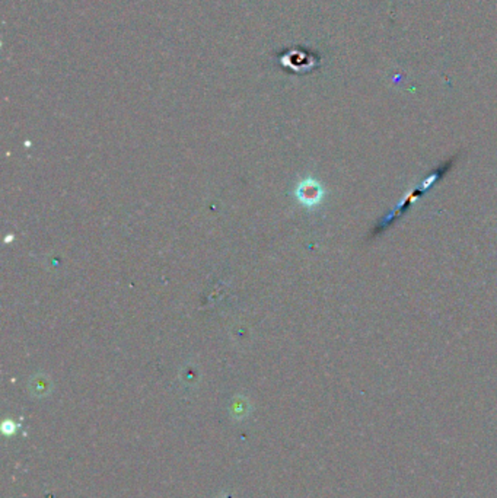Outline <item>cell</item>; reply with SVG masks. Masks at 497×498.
<instances>
[{
    "instance_id": "7a4b0ae2",
    "label": "cell",
    "mask_w": 497,
    "mask_h": 498,
    "mask_svg": "<svg viewBox=\"0 0 497 498\" xmlns=\"http://www.w3.org/2000/svg\"><path fill=\"white\" fill-rule=\"evenodd\" d=\"M18 430V426L12 421V420H6L4 424H2V431L5 435H12L15 434Z\"/></svg>"
},
{
    "instance_id": "6da1fadb",
    "label": "cell",
    "mask_w": 497,
    "mask_h": 498,
    "mask_svg": "<svg viewBox=\"0 0 497 498\" xmlns=\"http://www.w3.org/2000/svg\"><path fill=\"white\" fill-rule=\"evenodd\" d=\"M444 173H445V169L444 170H436V172H433L432 175H430V177L422 184V187L420 188H417V190H415L413 193H412V195L410 197H408L404 202H402V206L401 207H398L391 216H388V217H385L384 219V222H383V224H381V227H376V230L375 232H383L385 227H388V224L390 223H392L397 217H400L402 213H405V210L408 209V206H410V204H412V201H416L422 194H423V190H427L436 180H439V178H442L444 177Z\"/></svg>"
}]
</instances>
